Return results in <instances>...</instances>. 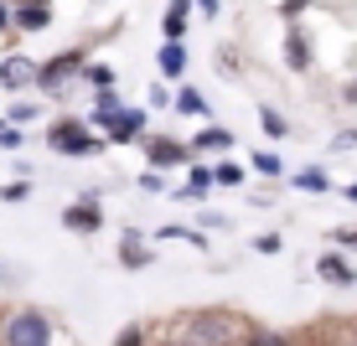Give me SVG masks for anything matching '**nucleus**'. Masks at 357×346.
I'll return each instance as SVG.
<instances>
[{
  "instance_id": "nucleus-3",
  "label": "nucleus",
  "mask_w": 357,
  "mask_h": 346,
  "mask_svg": "<svg viewBox=\"0 0 357 346\" xmlns=\"http://www.w3.org/2000/svg\"><path fill=\"white\" fill-rule=\"evenodd\" d=\"M52 150L57 155H93L98 140H93V134H83V125H57L52 129Z\"/></svg>"
},
{
  "instance_id": "nucleus-11",
  "label": "nucleus",
  "mask_w": 357,
  "mask_h": 346,
  "mask_svg": "<svg viewBox=\"0 0 357 346\" xmlns=\"http://www.w3.org/2000/svg\"><path fill=\"white\" fill-rule=\"evenodd\" d=\"M181 68H187L181 42H166V47H161V72H166V78H181Z\"/></svg>"
},
{
  "instance_id": "nucleus-23",
  "label": "nucleus",
  "mask_w": 357,
  "mask_h": 346,
  "mask_svg": "<svg viewBox=\"0 0 357 346\" xmlns=\"http://www.w3.org/2000/svg\"><path fill=\"white\" fill-rule=\"evenodd\" d=\"M254 249H259V253H280V238H275V233H259V238H254Z\"/></svg>"
},
{
  "instance_id": "nucleus-8",
  "label": "nucleus",
  "mask_w": 357,
  "mask_h": 346,
  "mask_svg": "<svg viewBox=\"0 0 357 346\" xmlns=\"http://www.w3.org/2000/svg\"><path fill=\"white\" fill-rule=\"evenodd\" d=\"M187 10H192V0H171V10H166V42H181V31H187Z\"/></svg>"
},
{
  "instance_id": "nucleus-16",
  "label": "nucleus",
  "mask_w": 357,
  "mask_h": 346,
  "mask_svg": "<svg viewBox=\"0 0 357 346\" xmlns=\"http://www.w3.org/2000/svg\"><path fill=\"white\" fill-rule=\"evenodd\" d=\"M213 181H218V187H238V181H243V166H233V160H223V166L213 171Z\"/></svg>"
},
{
  "instance_id": "nucleus-17",
  "label": "nucleus",
  "mask_w": 357,
  "mask_h": 346,
  "mask_svg": "<svg viewBox=\"0 0 357 346\" xmlns=\"http://www.w3.org/2000/svg\"><path fill=\"white\" fill-rule=\"evenodd\" d=\"M228 140H233L228 129H202V134H197V145H202V150H223Z\"/></svg>"
},
{
  "instance_id": "nucleus-13",
  "label": "nucleus",
  "mask_w": 357,
  "mask_h": 346,
  "mask_svg": "<svg viewBox=\"0 0 357 346\" xmlns=\"http://www.w3.org/2000/svg\"><path fill=\"white\" fill-rule=\"evenodd\" d=\"M181 155H187V150H181L176 140H155V145H151V160H155V166H176Z\"/></svg>"
},
{
  "instance_id": "nucleus-9",
  "label": "nucleus",
  "mask_w": 357,
  "mask_h": 346,
  "mask_svg": "<svg viewBox=\"0 0 357 346\" xmlns=\"http://www.w3.org/2000/svg\"><path fill=\"white\" fill-rule=\"evenodd\" d=\"M321 279H331V284H352L357 274H352V264H347L342 253H326V258H321Z\"/></svg>"
},
{
  "instance_id": "nucleus-1",
  "label": "nucleus",
  "mask_w": 357,
  "mask_h": 346,
  "mask_svg": "<svg viewBox=\"0 0 357 346\" xmlns=\"http://www.w3.org/2000/svg\"><path fill=\"white\" fill-rule=\"evenodd\" d=\"M228 336H233L228 315H192L181 326V346H228Z\"/></svg>"
},
{
  "instance_id": "nucleus-28",
  "label": "nucleus",
  "mask_w": 357,
  "mask_h": 346,
  "mask_svg": "<svg viewBox=\"0 0 357 346\" xmlns=\"http://www.w3.org/2000/svg\"><path fill=\"white\" fill-rule=\"evenodd\" d=\"M337 243H347V249H357V233H352V228H342V233H337Z\"/></svg>"
},
{
  "instance_id": "nucleus-26",
  "label": "nucleus",
  "mask_w": 357,
  "mask_h": 346,
  "mask_svg": "<svg viewBox=\"0 0 357 346\" xmlns=\"http://www.w3.org/2000/svg\"><path fill=\"white\" fill-rule=\"evenodd\" d=\"M331 145H337V150H352V145H357V129H347V134H337V140H331Z\"/></svg>"
},
{
  "instance_id": "nucleus-21",
  "label": "nucleus",
  "mask_w": 357,
  "mask_h": 346,
  "mask_svg": "<svg viewBox=\"0 0 357 346\" xmlns=\"http://www.w3.org/2000/svg\"><path fill=\"white\" fill-rule=\"evenodd\" d=\"M26 181H10V187H0V196H6V202H26Z\"/></svg>"
},
{
  "instance_id": "nucleus-29",
  "label": "nucleus",
  "mask_w": 357,
  "mask_h": 346,
  "mask_svg": "<svg viewBox=\"0 0 357 346\" xmlns=\"http://www.w3.org/2000/svg\"><path fill=\"white\" fill-rule=\"evenodd\" d=\"M6 21H10V10H6V6H0V31H6Z\"/></svg>"
},
{
  "instance_id": "nucleus-22",
  "label": "nucleus",
  "mask_w": 357,
  "mask_h": 346,
  "mask_svg": "<svg viewBox=\"0 0 357 346\" xmlns=\"http://www.w3.org/2000/svg\"><path fill=\"white\" fill-rule=\"evenodd\" d=\"M290 68H305V42L301 36H290Z\"/></svg>"
},
{
  "instance_id": "nucleus-25",
  "label": "nucleus",
  "mask_w": 357,
  "mask_h": 346,
  "mask_svg": "<svg viewBox=\"0 0 357 346\" xmlns=\"http://www.w3.org/2000/svg\"><path fill=\"white\" fill-rule=\"evenodd\" d=\"M89 78L98 83V88H109V83H114V72H109V68H89Z\"/></svg>"
},
{
  "instance_id": "nucleus-30",
  "label": "nucleus",
  "mask_w": 357,
  "mask_h": 346,
  "mask_svg": "<svg viewBox=\"0 0 357 346\" xmlns=\"http://www.w3.org/2000/svg\"><path fill=\"white\" fill-rule=\"evenodd\" d=\"M347 202H357V187H347Z\"/></svg>"
},
{
  "instance_id": "nucleus-10",
  "label": "nucleus",
  "mask_w": 357,
  "mask_h": 346,
  "mask_svg": "<svg viewBox=\"0 0 357 346\" xmlns=\"http://www.w3.org/2000/svg\"><path fill=\"white\" fill-rule=\"evenodd\" d=\"M16 21H21V26H26V31H42V26H47V21H52V16H47V6H42V0H26V6L16 10Z\"/></svg>"
},
{
  "instance_id": "nucleus-12",
  "label": "nucleus",
  "mask_w": 357,
  "mask_h": 346,
  "mask_svg": "<svg viewBox=\"0 0 357 346\" xmlns=\"http://www.w3.org/2000/svg\"><path fill=\"white\" fill-rule=\"evenodd\" d=\"M31 78V63L26 57H10V63H0V83H10V88H16V83H26Z\"/></svg>"
},
{
  "instance_id": "nucleus-27",
  "label": "nucleus",
  "mask_w": 357,
  "mask_h": 346,
  "mask_svg": "<svg viewBox=\"0 0 357 346\" xmlns=\"http://www.w3.org/2000/svg\"><path fill=\"white\" fill-rule=\"evenodd\" d=\"M249 346H285V336H254Z\"/></svg>"
},
{
  "instance_id": "nucleus-7",
  "label": "nucleus",
  "mask_w": 357,
  "mask_h": 346,
  "mask_svg": "<svg viewBox=\"0 0 357 346\" xmlns=\"http://www.w3.org/2000/svg\"><path fill=\"white\" fill-rule=\"evenodd\" d=\"M119 258H125V269H145V264H151V249L140 243V233H125V243H119Z\"/></svg>"
},
{
  "instance_id": "nucleus-2",
  "label": "nucleus",
  "mask_w": 357,
  "mask_h": 346,
  "mask_svg": "<svg viewBox=\"0 0 357 346\" xmlns=\"http://www.w3.org/2000/svg\"><path fill=\"white\" fill-rule=\"evenodd\" d=\"M47 341H52V326H47L36 310H21L6 326V346H47Z\"/></svg>"
},
{
  "instance_id": "nucleus-5",
  "label": "nucleus",
  "mask_w": 357,
  "mask_h": 346,
  "mask_svg": "<svg viewBox=\"0 0 357 346\" xmlns=\"http://www.w3.org/2000/svg\"><path fill=\"white\" fill-rule=\"evenodd\" d=\"M63 222H68V228H73V233H93V228H98V222H104V212H98V202H93V196H89V202H78V207H68V212H63Z\"/></svg>"
},
{
  "instance_id": "nucleus-15",
  "label": "nucleus",
  "mask_w": 357,
  "mask_h": 346,
  "mask_svg": "<svg viewBox=\"0 0 357 346\" xmlns=\"http://www.w3.org/2000/svg\"><path fill=\"white\" fill-rule=\"evenodd\" d=\"M171 104H176L181 114H202V109H207V104H202V93H192V88H181L176 98H171Z\"/></svg>"
},
{
  "instance_id": "nucleus-6",
  "label": "nucleus",
  "mask_w": 357,
  "mask_h": 346,
  "mask_svg": "<svg viewBox=\"0 0 357 346\" xmlns=\"http://www.w3.org/2000/svg\"><path fill=\"white\" fill-rule=\"evenodd\" d=\"M140 125H145L140 109H125V114L104 119V134H109V140H135V129H140Z\"/></svg>"
},
{
  "instance_id": "nucleus-18",
  "label": "nucleus",
  "mask_w": 357,
  "mask_h": 346,
  "mask_svg": "<svg viewBox=\"0 0 357 346\" xmlns=\"http://www.w3.org/2000/svg\"><path fill=\"white\" fill-rule=\"evenodd\" d=\"M93 114H98V119H114V114H125V109H119V98H114V93H98Z\"/></svg>"
},
{
  "instance_id": "nucleus-20",
  "label": "nucleus",
  "mask_w": 357,
  "mask_h": 346,
  "mask_svg": "<svg viewBox=\"0 0 357 346\" xmlns=\"http://www.w3.org/2000/svg\"><path fill=\"white\" fill-rule=\"evenodd\" d=\"M259 125H264V134H285V119H280L275 109H264V114H259Z\"/></svg>"
},
{
  "instance_id": "nucleus-19",
  "label": "nucleus",
  "mask_w": 357,
  "mask_h": 346,
  "mask_svg": "<svg viewBox=\"0 0 357 346\" xmlns=\"http://www.w3.org/2000/svg\"><path fill=\"white\" fill-rule=\"evenodd\" d=\"M254 171H264V176H280V155L259 150V155H254Z\"/></svg>"
},
{
  "instance_id": "nucleus-24",
  "label": "nucleus",
  "mask_w": 357,
  "mask_h": 346,
  "mask_svg": "<svg viewBox=\"0 0 357 346\" xmlns=\"http://www.w3.org/2000/svg\"><path fill=\"white\" fill-rule=\"evenodd\" d=\"M145 336H140V326H125V331H119V346H140Z\"/></svg>"
},
{
  "instance_id": "nucleus-14",
  "label": "nucleus",
  "mask_w": 357,
  "mask_h": 346,
  "mask_svg": "<svg viewBox=\"0 0 357 346\" xmlns=\"http://www.w3.org/2000/svg\"><path fill=\"white\" fill-rule=\"evenodd\" d=\"M295 187H301V191H326V187H331V181H326V171H316V166H305V171H301V176H295Z\"/></svg>"
},
{
  "instance_id": "nucleus-4",
  "label": "nucleus",
  "mask_w": 357,
  "mask_h": 346,
  "mask_svg": "<svg viewBox=\"0 0 357 346\" xmlns=\"http://www.w3.org/2000/svg\"><path fill=\"white\" fill-rule=\"evenodd\" d=\"M78 68H83V52H63V57H52V63L36 72V78H42V88H57V83H63L68 72H78Z\"/></svg>"
}]
</instances>
